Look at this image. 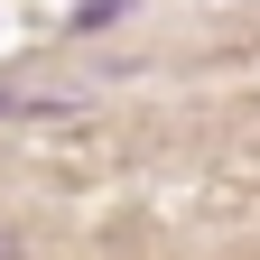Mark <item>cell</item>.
I'll list each match as a JSON object with an SVG mask.
<instances>
[{
    "instance_id": "cell-1",
    "label": "cell",
    "mask_w": 260,
    "mask_h": 260,
    "mask_svg": "<svg viewBox=\"0 0 260 260\" xmlns=\"http://www.w3.org/2000/svg\"><path fill=\"white\" fill-rule=\"evenodd\" d=\"M93 103V75H0V121H75Z\"/></svg>"
},
{
    "instance_id": "cell-2",
    "label": "cell",
    "mask_w": 260,
    "mask_h": 260,
    "mask_svg": "<svg viewBox=\"0 0 260 260\" xmlns=\"http://www.w3.org/2000/svg\"><path fill=\"white\" fill-rule=\"evenodd\" d=\"M112 19H121V0H84V10L65 19V28H75V38H93V28H112Z\"/></svg>"
},
{
    "instance_id": "cell-3",
    "label": "cell",
    "mask_w": 260,
    "mask_h": 260,
    "mask_svg": "<svg viewBox=\"0 0 260 260\" xmlns=\"http://www.w3.org/2000/svg\"><path fill=\"white\" fill-rule=\"evenodd\" d=\"M0 260H28V242H19V233H0Z\"/></svg>"
}]
</instances>
